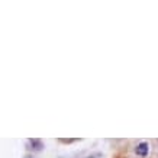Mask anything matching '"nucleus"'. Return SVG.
<instances>
[{"label": "nucleus", "mask_w": 158, "mask_h": 158, "mask_svg": "<svg viewBox=\"0 0 158 158\" xmlns=\"http://www.w3.org/2000/svg\"><path fill=\"white\" fill-rule=\"evenodd\" d=\"M149 152H151V144L147 142V141H141V142L135 147V154L141 158L148 157Z\"/></svg>", "instance_id": "nucleus-1"}]
</instances>
